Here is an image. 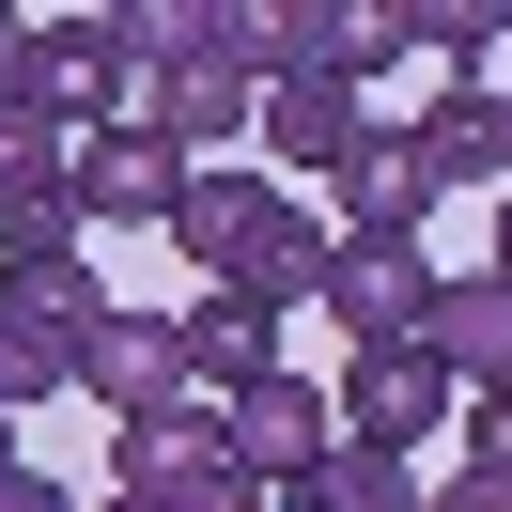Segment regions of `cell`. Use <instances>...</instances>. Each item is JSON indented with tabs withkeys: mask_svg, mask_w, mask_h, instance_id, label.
I'll list each match as a JSON object with an SVG mask.
<instances>
[{
	"mask_svg": "<svg viewBox=\"0 0 512 512\" xmlns=\"http://www.w3.org/2000/svg\"><path fill=\"white\" fill-rule=\"evenodd\" d=\"M326 404H342V435H357V450H419L435 419H466V388H450V357H435V342H357Z\"/></svg>",
	"mask_w": 512,
	"mask_h": 512,
	"instance_id": "6da1fadb",
	"label": "cell"
},
{
	"mask_svg": "<svg viewBox=\"0 0 512 512\" xmlns=\"http://www.w3.org/2000/svg\"><path fill=\"white\" fill-rule=\"evenodd\" d=\"M311 311H342L357 342H435V249L419 233H342Z\"/></svg>",
	"mask_w": 512,
	"mask_h": 512,
	"instance_id": "7a4b0ae2",
	"label": "cell"
},
{
	"mask_svg": "<svg viewBox=\"0 0 512 512\" xmlns=\"http://www.w3.org/2000/svg\"><path fill=\"white\" fill-rule=\"evenodd\" d=\"M63 202H78V233H171L187 156H171L156 125H94V140H78V171H63Z\"/></svg>",
	"mask_w": 512,
	"mask_h": 512,
	"instance_id": "3957f363",
	"label": "cell"
},
{
	"mask_svg": "<svg viewBox=\"0 0 512 512\" xmlns=\"http://www.w3.org/2000/svg\"><path fill=\"white\" fill-rule=\"evenodd\" d=\"M373 94H357V78H280V94H264V156L295 171V187H357V156H373Z\"/></svg>",
	"mask_w": 512,
	"mask_h": 512,
	"instance_id": "277c9868",
	"label": "cell"
},
{
	"mask_svg": "<svg viewBox=\"0 0 512 512\" xmlns=\"http://www.w3.org/2000/svg\"><path fill=\"white\" fill-rule=\"evenodd\" d=\"M202 466H233V419L202 404V388H156V404L109 419V481H125V497H187Z\"/></svg>",
	"mask_w": 512,
	"mask_h": 512,
	"instance_id": "5b68a950",
	"label": "cell"
},
{
	"mask_svg": "<svg viewBox=\"0 0 512 512\" xmlns=\"http://www.w3.org/2000/svg\"><path fill=\"white\" fill-rule=\"evenodd\" d=\"M125 125H156L187 171H218V140H249V125H264V78H233L218 47H187V63H156V78H140V109H125Z\"/></svg>",
	"mask_w": 512,
	"mask_h": 512,
	"instance_id": "8992f818",
	"label": "cell"
},
{
	"mask_svg": "<svg viewBox=\"0 0 512 512\" xmlns=\"http://www.w3.org/2000/svg\"><path fill=\"white\" fill-rule=\"evenodd\" d=\"M32 109H63L78 140H94V125H125V109H140L125 32H109V16H47V32H32Z\"/></svg>",
	"mask_w": 512,
	"mask_h": 512,
	"instance_id": "52a82bcc",
	"label": "cell"
},
{
	"mask_svg": "<svg viewBox=\"0 0 512 512\" xmlns=\"http://www.w3.org/2000/svg\"><path fill=\"white\" fill-rule=\"evenodd\" d=\"M404 171H419V202H450V187H512V94L450 78V94L404 125Z\"/></svg>",
	"mask_w": 512,
	"mask_h": 512,
	"instance_id": "ba28073f",
	"label": "cell"
},
{
	"mask_svg": "<svg viewBox=\"0 0 512 512\" xmlns=\"http://www.w3.org/2000/svg\"><path fill=\"white\" fill-rule=\"evenodd\" d=\"M280 373V311H249V295H202V311H171V388H202V404H249V388Z\"/></svg>",
	"mask_w": 512,
	"mask_h": 512,
	"instance_id": "9c48e42d",
	"label": "cell"
},
{
	"mask_svg": "<svg viewBox=\"0 0 512 512\" xmlns=\"http://www.w3.org/2000/svg\"><path fill=\"white\" fill-rule=\"evenodd\" d=\"M326 450H342V404H326L311 373H264L249 404H233V466L249 481H311Z\"/></svg>",
	"mask_w": 512,
	"mask_h": 512,
	"instance_id": "30bf717a",
	"label": "cell"
},
{
	"mask_svg": "<svg viewBox=\"0 0 512 512\" xmlns=\"http://www.w3.org/2000/svg\"><path fill=\"white\" fill-rule=\"evenodd\" d=\"M435 357L466 404H512V280L481 264V280H435Z\"/></svg>",
	"mask_w": 512,
	"mask_h": 512,
	"instance_id": "8fae6325",
	"label": "cell"
},
{
	"mask_svg": "<svg viewBox=\"0 0 512 512\" xmlns=\"http://www.w3.org/2000/svg\"><path fill=\"white\" fill-rule=\"evenodd\" d=\"M264 218H280V187H264V171H187V202H171V249L202 264V295L249 264V233H264Z\"/></svg>",
	"mask_w": 512,
	"mask_h": 512,
	"instance_id": "7c38bea8",
	"label": "cell"
},
{
	"mask_svg": "<svg viewBox=\"0 0 512 512\" xmlns=\"http://www.w3.org/2000/svg\"><path fill=\"white\" fill-rule=\"evenodd\" d=\"M156 388H171V311H125V295H109V311L78 326V404L125 419V404H156Z\"/></svg>",
	"mask_w": 512,
	"mask_h": 512,
	"instance_id": "4fadbf2b",
	"label": "cell"
},
{
	"mask_svg": "<svg viewBox=\"0 0 512 512\" xmlns=\"http://www.w3.org/2000/svg\"><path fill=\"white\" fill-rule=\"evenodd\" d=\"M326 249H342V233H326V218H311V202H295V187H280V218H264V233H249V264H233V280H218V295H249V311H311V295H326Z\"/></svg>",
	"mask_w": 512,
	"mask_h": 512,
	"instance_id": "5bb4252c",
	"label": "cell"
},
{
	"mask_svg": "<svg viewBox=\"0 0 512 512\" xmlns=\"http://www.w3.org/2000/svg\"><path fill=\"white\" fill-rule=\"evenodd\" d=\"M63 171H78V125L16 94V109H0V218H78V202H63Z\"/></svg>",
	"mask_w": 512,
	"mask_h": 512,
	"instance_id": "9a60e30c",
	"label": "cell"
},
{
	"mask_svg": "<svg viewBox=\"0 0 512 512\" xmlns=\"http://www.w3.org/2000/svg\"><path fill=\"white\" fill-rule=\"evenodd\" d=\"M419 497H435V481H419L404 450H357V435L326 450L311 481H280V512H419Z\"/></svg>",
	"mask_w": 512,
	"mask_h": 512,
	"instance_id": "2e32d148",
	"label": "cell"
},
{
	"mask_svg": "<svg viewBox=\"0 0 512 512\" xmlns=\"http://www.w3.org/2000/svg\"><path fill=\"white\" fill-rule=\"evenodd\" d=\"M404 32L435 47L450 78H481V63H497V47H512V0H404Z\"/></svg>",
	"mask_w": 512,
	"mask_h": 512,
	"instance_id": "e0dca14e",
	"label": "cell"
},
{
	"mask_svg": "<svg viewBox=\"0 0 512 512\" xmlns=\"http://www.w3.org/2000/svg\"><path fill=\"white\" fill-rule=\"evenodd\" d=\"M47 388H78V342H63V326H32V311H0V419H32Z\"/></svg>",
	"mask_w": 512,
	"mask_h": 512,
	"instance_id": "ac0fdd59",
	"label": "cell"
},
{
	"mask_svg": "<svg viewBox=\"0 0 512 512\" xmlns=\"http://www.w3.org/2000/svg\"><path fill=\"white\" fill-rule=\"evenodd\" d=\"M435 202H419V171H404V140H373L357 156V187H342V233H419Z\"/></svg>",
	"mask_w": 512,
	"mask_h": 512,
	"instance_id": "d6986e66",
	"label": "cell"
},
{
	"mask_svg": "<svg viewBox=\"0 0 512 512\" xmlns=\"http://www.w3.org/2000/svg\"><path fill=\"white\" fill-rule=\"evenodd\" d=\"M171 512H280V481H249V466H202Z\"/></svg>",
	"mask_w": 512,
	"mask_h": 512,
	"instance_id": "ffe728a7",
	"label": "cell"
},
{
	"mask_svg": "<svg viewBox=\"0 0 512 512\" xmlns=\"http://www.w3.org/2000/svg\"><path fill=\"white\" fill-rule=\"evenodd\" d=\"M466 466H481V481H512V404H466Z\"/></svg>",
	"mask_w": 512,
	"mask_h": 512,
	"instance_id": "44dd1931",
	"label": "cell"
},
{
	"mask_svg": "<svg viewBox=\"0 0 512 512\" xmlns=\"http://www.w3.org/2000/svg\"><path fill=\"white\" fill-rule=\"evenodd\" d=\"M32 32H47V16H16V0H0V109L32 94Z\"/></svg>",
	"mask_w": 512,
	"mask_h": 512,
	"instance_id": "7402d4cb",
	"label": "cell"
},
{
	"mask_svg": "<svg viewBox=\"0 0 512 512\" xmlns=\"http://www.w3.org/2000/svg\"><path fill=\"white\" fill-rule=\"evenodd\" d=\"M419 512H512V481H481V466H450V481H435V497H419Z\"/></svg>",
	"mask_w": 512,
	"mask_h": 512,
	"instance_id": "603a6c76",
	"label": "cell"
},
{
	"mask_svg": "<svg viewBox=\"0 0 512 512\" xmlns=\"http://www.w3.org/2000/svg\"><path fill=\"white\" fill-rule=\"evenodd\" d=\"M0 512H78V497H63V481H32V466H16V481H0Z\"/></svg>",
	"mask_w": 512,
	"mask_h": 512,
	"instance_id": "cb8c5ba5",
	"label": "cell"
},
{
	"mask_svg": "<svg viewBox=\"0 0 512 512\" xmlns=\"http://www.w3.org/2000/svg\"><path fill=\"white\" fill-rule=\"evenodd\" d=\"M94 512H171V497H125V481H109V497H94Z\"/></svg>",
	"mask_w": 512,
	"mask_h": 512,
	"instance_id": "d4e9b609",
	"label": "cell"
},
{
	"mask_svg": "<svg viewBox=\"0 0 512 512\" xmlns=\"http://www.w3.org/2000/svg\"><path fill=\"white\" fill-rule=\"evenodd\" d=\"M497 280H512V187H497Z\"/></svg>",
	"mask_w": 512,
	"mask_h": 512,
	"instance_id": "484cf974",
	"label": "cell"
},
{
	"mask_svg": "<svg viewBox=\"0 0 512 512\" xmlns=\"http://www.w3.org/2000/svg\"><path fill=\"white\" fill-rule=\"evenodd\" d=\"M16 466H32V450H16V419H0V481H16Z\"/></svg>",
	"mask_w": 512,
	"mask_h": 512,
	"instance_id": "4316f807",
	"label": "cell"
}]
</instances>
